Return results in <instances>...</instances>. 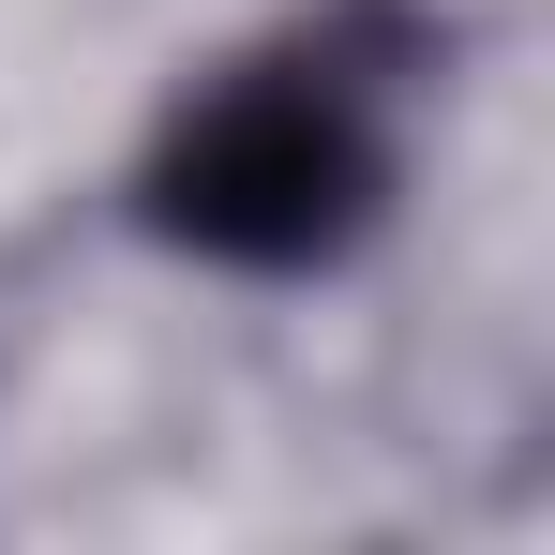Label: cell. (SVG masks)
<instances>
[{
  "mask_svg": "<svg viewBox=\"0 0 555 555\" xmlns=\"http://www.w3.org/2000/svg\"><path fill=\"white\" fill-rule=\"evenodd\" d=\"M375 181H390V135H375V91L346 61H241L166 135L151 210H166V241H195V256L300 271V256H331L375 210Z\"/></svg>",
  "mask_w": 555,
  "mask_h": 555,
  "instance_id": "obj_1",
  "label": "cell"
}]
</instances>
